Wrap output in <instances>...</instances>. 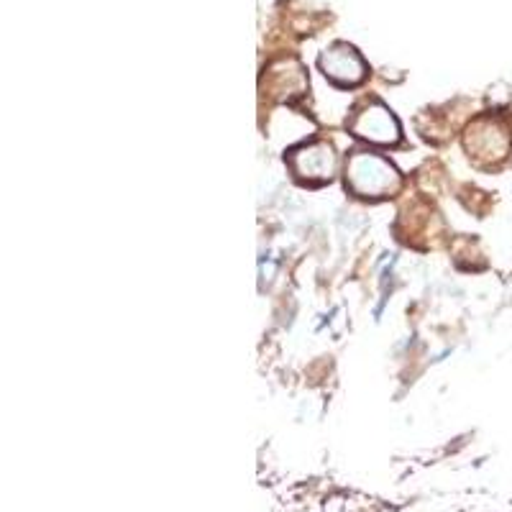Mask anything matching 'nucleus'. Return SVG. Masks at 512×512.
I'll use <instances>...</instances> for the list:
<instances>
[{
  "label": "nucleus",
  "mask_w": 512,
  "mask_h": 512,
  "mask_svg": "<svg viewBox=\"0 0 512 512\" xmlns=\"http://www.w3.org/2000/svg\"><path fill=\"white\" fill-rule=\"evenodd\" d=\"M346 187L359 198H387L400 190V172L379 154L354 152L346 162Z\"/></svg>",
  "instance_id": "f257e3e1"
},
{
  "label": "nucleus",
  "mask_w": 512,
  "mask_h": 512,
  "mask_svg": "<svg viewBox=\"0 0 512 512\" xmlns=\"http://www.w3.org/2000/svg\"><path fill=\"white\" fill-rule=\"evenodd\" d=\"M510 131L497 118H479L466 131V152L477 164H500L510 154Z\"/></svg>",
  "instance_id": "f03ea898"
},
{
  "label": "nucleus",
  "mask_w": 512,
  "mask_h": 512,
  "mask_svg": "<svg viewBox=\"0 0 512 512\" xmlns=\"http://www.w3.org/2000/svg\"><path fill=\"white\" fill-rule=\"evenodd\" d=\"M351 131L369 144L387 146L400 141V123L382 103H369L367 108H361L351 121Z\"/></svg>",
  "instance_id": "7ed1b4c3"
},
{
  "label": "nucleus",
  "mask_w": 512,
  "mask_h": 512,
  "mask_svg": "<svg viewBox=\"0 0 512 512\" xmlns=\"http://www.w3.org/2000/svg\"><path fill=\"white\" fill-rule=\"evenodd\" d=\"M292 172L303 182H326L331 180L336 172V154L333 146L323 144V141H313V144H303L292 149L290 157Z\"/></svg>",
  "instance_id": "20e7f679"
},
{
  "label": "nucleus",
  "mask_w": 512,
  "mask_h": 512,
  "mask_svg": "<svg viewBox=\"0 0 512 512\" xmlns=\"http://www.w3.org/2000/svg\"><path fill=\"white\" fill-rule=\"evenodd\" d=\"M320 70H323L328 80H333L336 85H344V88H354V85L364 82V77H367L364 59L356 54V49L346 47V44H336L328 52H323Z\"/></svg>",
  "instance_id": "39448f33"
}]
</instances>
